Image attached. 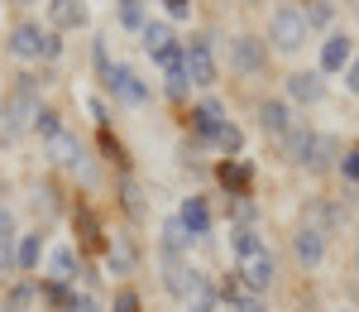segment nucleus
Listing matches in <instances>:
<instances>
[{
	"label": "nucleus",
	"mask_w": 359,
	"mask_h": 312,
	"mask_svg": "<svg viewBox=\"0 0 359 312\" xmlns=\"http://www.w3.org/2000/svg\"><path fill=\"white\" fill-rule=\"evenodd\" d=\"M264 63H269V44L264 39H254V34H235L230 39V67L235 72H264Z\"/></svg>",
	"instance_id": "39448f33"
},
{
	"label": "nucleus",
	"mask_w": 359,
	"mask_h": 312,
	"mask_svg": "<svg viewBox=\"0 0 359 312\" xmlns=\"http://www.w3.org/2000/svg\"><path fill=\"white\" fill-rule=\"evenodd\" d=\"M335 159H340V140H335V135H316V140H311V154H306V164H302V169L326 173V169L335 164Z\"/></svg>",
	"instance_id": "f8f14e48"
},
{
	"label": "nucleus",
	"mask_w": 359,
	"mask_h": 312,
	"mask_svg": "<svg viewBox=\"0 0 359 312\" xmlns=\"http://www.w3.org/2000/svg\"><path fill=\"white\" fill-rule=\"evenodd\" d=\"M77 230H82V245H101V226L86 207H77Z\"/></svg>",
	"instance_id": "cd10ccee"
},
{
	"label": "nucleus",
	"mask_w": 359,
	"mask_h": 312,
	"mask_svg": "<svg viewBox=\"0 0 359 312\" xmlns=\"http://www.w3.org/2000/svg\"><path fill=\"white\" fill-rule=\"evenodd\" d=\"M29 303H34V284H15L10 293H5V303H0V312H25Z\"/></svg>",
	"instance_id": "b1692460"
},
{
	"label": "nucleus",
	"mask_w": 359,
	"mask_h": 312,
	"mask_svg": "<svg viewBox=\"0 0 359 312\" xmlns=\"http://www.w3.org/2000/svg\"><path fill=\"white\" fill-rule=\"evenodd\" d=\"M139 34H144V48H149V58H154V63L177 48V44H172V29H168V25H144Z\"/></svg>",
	"instance_id": "f3484780"
},
{
	"label": "nucleus",
	"mask_w": 359,
	"mask_h": 312,
	"mask_svg": "<svg viewBox=\"0 0 359 312\" xmlns=\"http://www.w3.org/2000/svg\"><path fill=\"white\" fill-rule=\"evenodd\" d=\"M168 10H172V15L182 20V15H187V0H168Z\"/></svg>",
	"instance_id": "a19ab883"
},
{
	"label": "nucleus",
	"mask_w": 359,
	"mask_h": 312,
	"mask_svg": "<svg viewBox=\"0 0 359 312\" xmlns=\"http://www.w3.org/2000/svg\"><path fill=\"white\" fill-rule=\"evenodd\" d=\"M135 264H139L135 240H130V235H115L111 245H106V269H111V274H135Z\"/></svg>",
	"instance_id": "9b49d317"
},
{
	"label": "nucleus",
	"mask_w": 359,
	"mask_h": 312,
	"mask_svg": "<svg viewBox=\"0 0 359 312\" xmlns=\"http://www.w3.org/2000/svg\"><path fill=\"white\" fill-rule=\"evenodd\" d=\"M182 72L192 86H211L216 82V53H211V39H192L182 48Z\"/></svg>",
	"instance_id": "7ed1b4c3"
},
{
	"label": "nucleus",
	"mask_w": 359,
	"mask_h": 312,
	"mask_svg": "<svg viewBox=\"0 0 359 312\" xmlns=\"http://www.w3.org/2000/svg\"><path fill=\"white\" fill-rule=\"evenodd\" d=\"M48 264H53V279H62V284H67V279H72V269H77V255L62 245V250H53V259H48Z\"/></svg>",
	"instance_id": "bb28decb"
},
{
	"label": "nucleus",
	"mask_w": 359,
	"mask_h": 312,
	"mask_svg": "<svg viewBox=\"0 0 359 312\" xmlns=\"http://www.w3.org/2000/svg\"><path fill=\"white\" fill-rule=\"evenodd\" d=\"M230 250H235V259H245V255L269 250V245H264V235H259L254 226H240V230H230Z\"/></svg>",
	"instance_id": "6ab92c4d"
},
{
	"label": "nucleus",
	"mask_w": 359,
	"mask_h": 312,
	"mask_svg": "<svg viewBox=\"0 0 359 312\" xmlns=\"http://www.w3.org/2000/svg\"><path fill=\"white\" fill-rule=\"evenodd\" d=\"M177 221H182V226H187V235H206V230H211V207H206V202L201 197H187L182 202V212H177Z\"/></svg>",
	"instance_id": "ddd939ff"
},
{
	"label": "nucleus",
	"mask_w": 359,
	"mask_h": 312,
	"mask_svg": "<svg viewBox=\"0 0 359 312\" xmlns=\"http://www.w3.org/2000/svg\"><path fill=\"white\" fill-rule=\"evenodd\" d=\"M350 58H355L350 34H331V39L321 44V72H345V67H350Z\"/></svg>",
	"instance_id": "1a4fd4ad"
},
{
	"label": "nucleus",
	"mask_w": 359,
	"mask_h": 312,
	"mask_svg": "<svg viewBox=\"0 0 359 312\" xmlns=\"http://www.w3.org/2000/svg\"><path fill=\"white\" fill-rule=\"evenodd\" d=\"M57 53H62V39L48 34V39H43V58H57Z\"/></svg>",
	"instance_id": "58836bf2"
},
{
	"label": "nucleus",
	"mask_w": 359,
	"mask_h": 312,
	"mask_svg": "<svg viewBox=\"0 0 359 312\" xmlns=\"http://www.w3.org/2000/svg\"><path fill=\"white\" fill-rule=\"evenodd\" d=\"M340 312H350V308H340Z\"/></svg>",
	"instance_id": "c03bdc74"
},
{
	"label": "nucleus",
	"mask_w": 359,
	"mask_h": 312,
	"mask_svg": "<svg viewBox=\"0 0 359 312\" xmlns=\"http://www.w3.org/2000/svg\"><path fill=\"white\" fill-rule=\"evenodd\" d=\"M292 255H297L302 269H316V264L326 259V235H321L316 226H302L297 235H292Z\"/></svg>",
	"instance_id": "0eeeda50"
},
{
	"label": "nucleus",
	"mask_w": 359,
	"mask_h": 312,
	"mask_svg": "<svg viewBox=\"0 0 359 312\" xmlns=\"http://www.w3.org/2000/svg\"><path fill=\"white\" fill-rule=\"evenodd\" d=\"M53 25L57 29L86 25V5H82V0H53Z\"/></svg>",
	"instance_id": "412c9836"
},
{
	"label": "nucleus",
	"mask_w": 359,
	"mask_h": 312,
	"mask_svg": "<svg viewBox=\"0 0 359 312\" xmlns=\"http://www.w3.org/2000/svg\"><path fill=\"white\" fill-rule=\"evenodd\" d=\"M221 183L235 193V197H240V193L249 188V164H225V169H221Z\"/></svg>",
	"instance_id": "5701e85b"
},
{
	"label": "nucleus",
	"mask_w": 359,
	"mask_h": 312,
	"mask_svg": "<svg viewBox=\"0 0 359 312\" xmlns=\"http://www.w3.org/2000/svg\"><path fill=\"white\" fill-rule=\"evenodd\" d=\"M192 245V235H187V226L177 221V216H168L163 221V255H182Z\"/></svg>",
	"instance_id": "aec40b11"
},
{
	"label": "nucleus",
	"mask_w": 359,
	"mask_h": 312,
	"mask_svg": "<svg viewBox=\"0 0 359 312\" xmlns=\"http://www.w3.org/2000/svg\"><path fill=\"white\" fill-rule=\"evenodd\" d=\"M39 120V101H34V77H20L15 96L0 101V140H20L29 125Z\"/></svg>",
	"instance_id": "f257e3e1"
},
{
	"label": "nucleus",
	"mask_w": 359,
	"mask_h": 312,
	"mask_svg": "<svg viewBox=\"0 0 359 312\" xmlns=\"http://www.w3.org/2000/svg\"><path fill=\"white\" fill-rule=\"evenodd\" d=\"M355 269H359V255H355Z\"/></svg>",
	"instance_id": "37998d69"
},
{
	"label": "nucleus",
	"mask_w": 359,
	"mask_h": 312,
	"mask_svg": "<svg viewBox=\"0 0 359 312\" xmlns=\"http://www.w3.org/2000/svg\"><path fill=\"white\" fill-rule=\"evenodd\" d=\"M187 312H216V293H211V284L187 298Z\"/></svg>",
	"instance_id": "2f4dec72"
},
{
	"label": "nucleus",
	"mask_w": 359,
	"mask_h": 312,
	"mask_svg": "<svg viewBox=\"0 0 359 312\" xmlns=\"http://www.w3.org/2000/svg\"><path fill=\"white\" fill-rule=\"evenodd\" d=\"M331 0H311V10H306L302 20H306V29H321V25H331Z\"/></svg>",
	"instance_id": "c756f323"
},
{
	"label": "nucleus",
	"mask_w": 359,
	"mask_h": 312,
	"mask_svg": "<svg viewBox=\"0 0 359 312\" xmlns=\"http://www.w3.org/2000/svg\"><path fill=\"white\" fill-rule=\"evenodd\" d=\"M225 298H230V312H264V303H259V298H245V293H235V288H230Z\"/></svg>",
	"instance_id": "473e14b6"
},
{
	"label": "nucleus",
	"mask_w": 359,
	"mask_h": 312,
	"mask_svg": "<svg viewBox=\"0 0 359 312\" xmlns=\"http://www.w3.org/2000/svg\"><path fill=\"white\" fill-rule=\"evenodd\" d=\"M0 240H15V216H10V207H0Z\"/></svg>",
	"instance_id": "f704fd0d"
},
{
	"label": "nucleus",
	"mask_w": 359,
	"mask_h": 312,
	"mask_svg": "<svg viewBox=\"0 0 359 312\" xmlns=\"http://www.w3.org/2000/svg\"><path fill=\"white\" fill-rule=\"evenodd\" d=\"M216 144H221L225 154H240V144H245V135H240V125H230V120H225L221 130H216Z\"/></svg>",
	"instance_id": "c85d7f7f"
},
{
	"label": "nucleus",
	"mask_w": 359,
	"mask_h": 312,
	"mask_svg": "<svg viewBox=\"0 0 359 312\" xmlns=\"http://www.w3.org/2000/svg\"><path fill=\"white\" fill-rule=\"evenodd\" d=\"M34 130H39L43 140H53V135H62V115H57V111H39V120H34Z\"/></svg>",
	"instance_id": "7c9ffc66"
},
{
	"label": "nucleus",
	"mask_w": 359,
	"mask_h": 312,
	"mask_svg": "<svg viewBox=\"0 0 359 312\" xmlns=\"http://www.w3.org/2000/svg\"><path fill=\"white\" fill-rule=\"evenodd\" d=\"M15 269V250H10V240H0V274H10Z\"/></svg>",
	"instance_id": "c9c22d12"
},
{
	"label": "nucleus",
	"mask_w": 359,
	"mask_h": 312,
	"mask_svg": "<svg viewBox=\"0 0 359 312\" xmlns=\"http://www.w3.org/2000/svg\"><path fill=\"white\" fill-rule=\"evenodd\" d=\"M43 39H48V34H43V29L34 25V20H25V25H15V34H10V53L15 58H43Z\"/></svg>",
	"instance_id": "6e6552de"
},
{
	"label": "nucleus",
	"mask_w": 359,
	"mask_h": 312,
	"mask_svg": "<svg viewBox=\"0 0 359 312\" xmlns=\"http://www.w3.org/2000/svg\"><path fill=\"white\" fill-rule=\"evenodd\" d=\"M77 312H101V308H96L91 298H77Z\"/></svg>",
	"instance_id": "79ce46f5"
},
{
	"label": "nucleus",
	"mask_w": 359,
	"mask_h": 312,
	"mask_svg": "<svg viewBox=\"0 0 359 312\" xmlns=\"http://www.w3.org/2000/svg\"><path fill=\"white\" fill-rule=\"evenodd\" d=\"M120 197H125V212H130V216H144V188H139L135 178H125Z\"/></svg>",
	"instance_id": "a878e982"
},
{
	"label": "nucleus",
	"mask_w": 359,
	"mask_h": 312,
	"mask_svg": "<svg viewBox=\"0 0 359 312\" xmlns=\"http://www.w3.org/2000/svg\"><path fill=\"white\" fill-rule=\"evenodd\" d=\"M340 169H345V178H359V149L345 154V164H340Z\"/></svg>",
	"instance_id": "4c0bfd02"
},
{
	"label": "nucleus",
	"mask_w": 359,
	"mask_h": 312,
	"mask_svg": "<svg viewBox=\"0 0 359 312\" xmlns=\"http://www.w3.org/2000/svg\"><path fill=\"white\" fill-rule=\"evenodd\" d=\"M345 86L359 96V58H350V67H345Z\"/></svg>",
	"instance_id": "e433bc0d"
},
{
	"label": "nucleus",
	"mask_w": 359,
	"mask_h": 312,
	"mask_svg": "<svg viewBox=\"0 0 359 312\" xmlns=\"http://www.w3.org/2000/svg\"><path fill=\"white\" fill-rule=\"evenodd\" d=\"M120 5V25L125 29H144L149 20H144V0H115Z\"/></svg>",
	"instance_id": "393cba45"
},
{
	"label": "nucleus",
	"mask_w": 359,
	"mask_h": 312,
	"mask_svg": "<svg viewBox=\"0 0 359 312\" xmlns=\"http://www.w3.org/2000/svg\"><path fill=\"white\" fill-rule=\"evenodd\" d=\"M287 96L302 101V106H316V101L326 96V77H321V72H292V77H287Z\"/></svg>",
	"instance_id": "9d476101"
},
{
	"label": "nucleus",
	"mask_w": 359,
	"mask_h": 312,
	"mask_svg": "<svg viewBox=\"0 0 359 312\" xmlns=\"http://www.w3.org/2000/svg\"><path fill=\"white\" fill-rule=\"evenodd\" d=\"M39 259H43V235L34 230V235H25V240H20V250H15V264H20V269H39Z\"/></svg>",
	"instance_id": "4be33fe9"
},
{
	"label": "nucleus",
	"mask_w": 359,
	"mask_h": 312,
	"mask_svg": "<svg viewBox=\"0 0 359 312\" xmlns=\"http://www.w3.org/2000/svg\"><path fill=\"white\" fill-rule=\"evenodd\" d=\"M192 125H196V135H201V140H216V130L225 125L221 101H201V106L192 111Z\"/></svg>",
	"instance_id": "2eb2a0df"
},
{
	"label": "nucleus",
	"mask_w": 359,
	"mask_h": 312,
	"mask_svg": "<svg viewBox=\"0 0 359 312\" xmlns=\"http://www.w3.org/2000/svg\"><path fill=\"white\" fill-rule=\"evenodd\" d=\"M235 216H240V221H249V216H254V207L245 202V193H240V202H235Z\"/></svg>",
	"instance_id": "ea45409f"
},
{
	"label": "nucleus",
	"mask_w": 359,
	"mask_h": 312,
	"mask_svg": "<svg viewBox=\"0 0 359 312\" xmlns=\"http://www.w3.org/2000/svg\"><path fill=\"white\" fill-rule=\"evenodd\" d=\"M259 125H264V135L283 140V135L292 130V120H287V106H283V101H264V106H259Z\"/></svg>",
	"instance_id": "dca6fc26"
},
{
	"label": "nucleus",
	"mask_w": 359,
	"mask_h": 312,
	"mask_svg": "<svg viewBox=\"0 0 359 312\" xmlns=\"http://www.w3.org/2000/svg\"><path fill=\"white\" fill-rule=\"evenodd\" d=\"M111 312H139V298L130 293V288H120V293H115V303H111Z\"/></svg>",
	"instance_id": "72a5a7b5"
},
{
	"label": "nucleus",
	"mask_w": 359,
	"mask_h": 312,
	"mask_svg": "<svg viewBox=\"0 0 359 312\" xmlns=\"http://www.w3.org/2000/svg\"><path fill=\"white\" fill-rule=\"evenodd\" d=\"M48 159H53L57 169H77V164H82V144H77V135H67V130L53 135V140H48Z\"/></svg>",
	"instance_id": "4468645a"
},
{
	"label": "nucleus",
	"mask_w": 359,
	"mask_h": 312,
	"mask_svg": "<svg viewBox=\"0 0 359 312\" xmlns=\"http://www.w3.org/2000/svg\"><path fill=\"white\" fill-rule=\"evenodd\" d=\"M235 274H240V284L249 288V293H264V288L273 284V274H278V264L269 250H259V255H245V259H235Z\"/></svg>",
	"instance_id": "423d86ee"
},
{
	"label": "nucleus",
	"mask_w": 359,
	"mask_h": 312,
	"mask_svg": "<svg viewBox=\"0 0 359 312\" xmlns=\"http://www.w3.org/2000/svg\"><path fill=\"white\" fill-rule=\"evenodd\" d=\"M311 140H316V135H311L306 125H292V130L283 135V149H287V159H292V164H306V154H311Z\"/></svg>",
	"instance_id": "a211bd4d"
},
{
	"label": "nucleus",
	"mask_w": 359,
	"mask_h": 312,
	"mask_svg": "<svg viewBox=\"0 0 359 312\" xmlns=\"http://www.w3.org/2000/svg\"><path fill=\"white\" fill-rule=\"evenodd\" d=\"M101 77H106V86H111V91L120 96V101H125V106H144V101H149V86L139 82L135 67H125V63H111Z\"/></svg>",
	"instance_id": "20e7f679"
},
{
	"label": "nucleus",
	"mask_w": 359,
	"mask_h": 312,
	"mask_svg": "<svg viewBox=\"0 0 359 312\" xmlns=\"http://www.w3.org/2000/svg\"><path fill=\"white\" fill-rule=\"evenodd\" d=\"M269 44H273L278 53H297V48L306 44V20H302V10L278 5L273 20H269Z\"/></svg>",
	"instance_id": "f03ea898"
}]
</instances>
